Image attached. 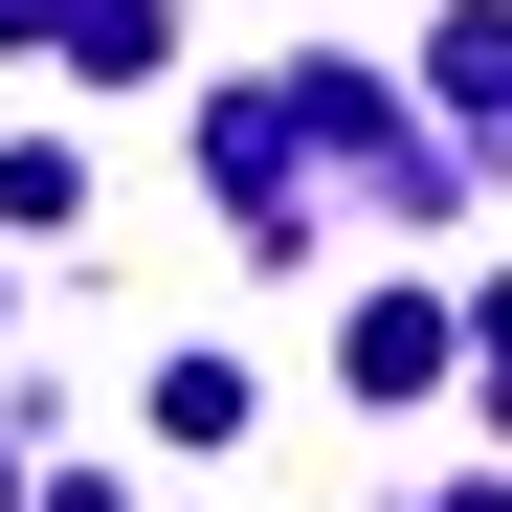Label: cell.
<instances>
[{
  "mask_svg": "<svg viewBox=\"0 0 512 512\" xmlns=\"http://www.w3.org/2000/svg\"><path fill=\"white\" fill-rule=\"evenodd\" d=\"M67 201H90V156H67V134H23V156H0V223H67Z\"/></svg>",
  "mask_w": 512,
  "mask_h": 512,
  "instance_id": "cell-2",
  "label": "cell"
},
{
  "mask_svg": "<svg viewBox=\"0 0 512 512\" xmlns=\"http://www.w3.org/2000/svg\"><path fill=\"white\" fill-rule=\"evenodd\" d=\"M468 379H490V423H512V290H490V312H468Z\"/></svg>",
  "mask_w": 512,
  "mask_h": 512,
  "instance_id": "cell-3",
  "label": "cell"
},
{
  "mask_svg": "<svg viewBox=\"0 0 512 512\" xmlns=\"http://www.w3.org/2000/svg\"><path fill=\"white\" fill-rule=\"evenodd\" d=\"M334 379H357V401H401V379H446V312H423V290H379L357 334H334Z\"/></svg>",
  "mask_w": 512,
  "mask_h": 512,
  "instance_id": "cell-1",
  "label": "cell"
},
{
  "mask_svg": "<svg viewBox=\"0 0 512 512\" xmlns=\"http://www.w3.org/2000/svg\"><path fill=\"white\" fill-rule=\"evenodd\" d=\"M67 512H112V490H67Z\"/></svg>",
  "mask_w": 512,
  "mask_h": 512,
  "instance_id": "cell-4",
  "label": "cell"
},
{
  "mask_svg": "<svg viewBox=\"0 0 512 512\" xmlns=\"http://www.w3.org/2000/svg\"><path fill=\"white\" fill-rule=\"evenodd\" d=\"M0 512H23V490H0Z\"/></svg>",
  "mask_w": 512,
  "mask_h": 512,
  "instance_id": "cell-5",
  "label": "cell"
}]
</instances>
